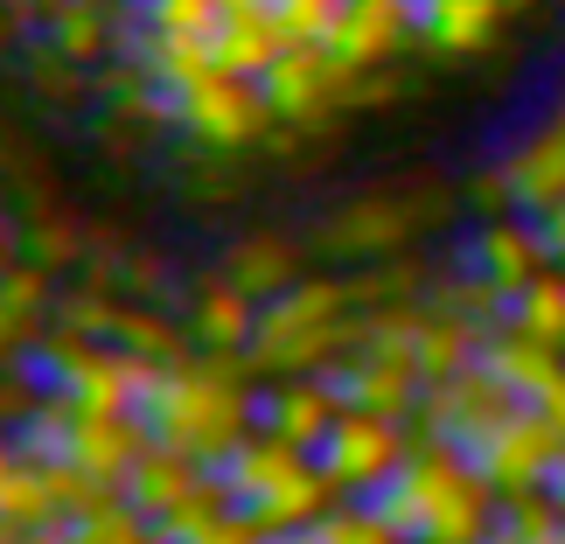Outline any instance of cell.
<instances>
[{
  "instance_id": "6da1fadb",
  "label": "cell",
  "mask_w": 565,
  "mask_h": 544,
  "mask_svg": "<svg viewBox=\"0 0 565 544\" xmlns=\"http://www.w3.org/2000/svg\"><path fill=\"white\" fill-rule=\"evenodd\" d=\"M252 363L245 356H182L154 363L140 391V426L154 447H175L203 468H224L237 447L258 433V398H252Z\"/></svg>"
},
{
  "instance_id": "7a4b0ae2",
  "label": "cell",
  "mask_w": 565,
  "mask_h": 544,
  "mask_svg": "<svg viewBox=\"0 0 565 544\" xmlns=\"http://www.w3.org/2000/svg\"><path fill=\"white\" fill-rule=\"evenodd\" d=\"M405 544H489L503 495L482 482V468L447 440H412L405 468L377 495H363Z\"/></svg>"
},
{
  "instance_id": "3957f363",
  "label": "cell",
  "mask_w": 565,
  "mask_h": 544,
  "mask_svg": "<svg viewBox=\"0 0 565 544\" xmlns=\"http://www.w3.org/2000/svg\"><path fill=\"white\" fill-rule=\"evenodd\" d=\"M356 329V300L350 279H294L287 294L258 300V329H252V377H315L350 350Z\"/></svg>"
},
{
  "instance_id": "277c9868",
  "label": "cell",
  "mask_w": 565,
  "mask_h": 544,
  "mask_svg": "<svg viewBox=\"0 0 565 544\" xmlns=\"http://www.w3.org/2000/svg\"><path fill=\"white\" fill-rule=\"evenodd\" d=\"M216 482H224L231 510H245L266 537H279V531H315L321 516L335 510V495H342L329 474H321L315 454L294 447V440H279V433H252V440L237 447L224 468H216Z\"/></svg>"
},
{
  "instance_id": "5b68a950",
  "label": "cell",
  "mask_w": 565,
  "mask_h": 544,
  "mask_svg": "<svg viewBox=\"0 0 565 544\" xmlns=\"http://www.w3.org/2000/svg\"><path fill=\"white\" fill-rule=\"evenodd\" d=\"M321 377L335 384L342 405L356 412H384V419H419V398H426V377L412 363V342H384V335H356L350 329V350H342Z\"/></svg>"
},
{
  "instance_id": "8992f818",
  "label": "cell",
  "mask_w": 565,
  "mask_h": 544,
  "mask_svg": "<svg viewBox=\"0 0 565 544\" xmlns=\"http://www.w3.org/2000/svg\"><path fill=\"white\" fill-rule=\"evenodd\" d=\"M405 454H412L405 419H384V412L342 405V419L329 426V440L315 447V461H321V474H329L342 495H377L391 474L405 468Z\"/></svg>"
},
{
  "instance_id": "52a82bcc",
  "label": "cell",
  "mask_w": 565,
  "mask_h": 544,
  "mask_svg": "<svg viewBox=\"0 0 565 544\" xmlns=\"http://www.w3.org/2000/svg\"><path fill=\"white\" fill-rule=\"evenodd\" d=\"M558 454H565V433L545 419V412H531V405H516L510 419H495L482 440L468 447V461L482 468V482L503 495H537L552 482V468H558Z\"/></svg>"
},
{
  "instance_id": "ba28073f",
  "label": "cell",
  "mask_w": 565,
  "mask_h": 544,
  "mask_svg": "<svg viewBox=\"0 0 565 544\" xmlns=\"http://www.w3.org/2000/svg\"><path fill=\"white\" fill-rule=\"evenodd\" d=\"M168 105H175L168 126H182L195 147H216V154H237V147L266 140V126H273V105L258 92V77H224L216 71L210 84H195V92L168 98Z\"/></svg>"
},
{
  "instance_id": "9c48e42d",
  "label": "cell",
  "mask_w": 565,
  "mask_h": 544,
  "mask_svg": "<svg viewBox=\"0 0 565 544\" xmlns=\"http://www.w3.org/2000/svg\"><path fill=\"white\" fill-rule=\"evenodd\" d=\"M356 84H363V71H350L342 56H329V42H287V50H279V63L258 77V92H266L273 119L308 126V119L329 113V105L350 98Z\"/></svg>"
},
{
  "instance_id": "30bf717a",
  "label": "cell",
  "mask_w": 565,
  "mask_h": 544,
  "mask_svg": "<svg viewBox=\"0 0 565 544\" xmlns=\"http://www.w3.org/2000/svg\"><path fill=\"white\" fill-rule=\"evenodd\" d=\"M552 266V245H545V231H537V216L531 210H503L495 224L475 231V245H468V273H482L489 287H531L537 273Z\"/></svg>"
},
{
  "instance_id": "8fae6325",
  "label": "cell",
  "mask_w": 565,
  "mask_h": 544,
  "mask_svg": "<svg viewBox=\"0 0 565 544\" xmlns=\"http://www.w3.org/2000/svg\"><path fill=\"white\" fill-rule=\"evenodd\" d=\"M405 35H419V14L398 8V0H342L329 29V56H342L350 71H377Z\"/></svg>"
},
{
  "instance_id": "7c38bea8",
  "label": "cell",
  "mask_w": 565,
  "mask_h": 544,
  "mask_svg": "<svg viewBox=\"0 0 565 544\" xmlns=\"http://www.w3.org/2000/svg\"><path fill=\"white\" fill-rule=\"evenodd\" d=\"M342 419V398H335V384L321 377H279L266 398H258V433H279V440H294V447H321L329 440V426Z\"/></svg>"
},
{
  "instance_id": "4fadbf2b",
  "label": "cell",
  "mask_w": 565,
  "mask_h": 544,
  "mask_svg": "<svg viewBox=\"0 0 565 544\" xmlns=\"http://www.w3.org/2000/svg\"><path fill=\"white\" fill-rule=\"evenodd\" d=\"M503 189H510V210H531V216H545L565 195V98L545 113V126L503 161Z\"/></svg>"
},
{
  "instance_id": "5bb4252c",
  "label": "cell",
  "mask_w": 565,
  "mask_h": 544,
  "mask_svg": "<svg viewBox=\"0 0 565 544\" xmlns=\"http://www.w3.org/2000/svg\"><path fill=\"white\" fill-rule=\"evenodd\" d=\"M210 474H216V468L189 461V454H175V447H147L140 461H134V474L119 482V495L147 516V524H161V516H175L189 495H203Z\"/></svg>"
},
{
  "instance_id": "9a60e30c",
  "label": "cell",
  "mask_w": 565,
  "mask_h": 544,
  "mask_svg": "<svg viewBox=\"0 0 565 544\" xmlns=\"http://www.w3.org/2000/svg\"><path fill=\"white\" fill-rule=\"evenodd\" d=\"M252 329H258V300L237 294L224 273L203 279V287L189 294V342L210 356H245L252 350Z\"/></svg>"
},
{
  "instance_id": "2e32d148",
  "label": "cell",
  "mask_w": 565,
  "mask_h": 544,
  "mask_svg": "<svg viewBox=\"0 0 565 544\" xmlns=\"http://www.w3.org/2000/svg\"><path fill=\"white\" fill-rule=\"evenodd\" d=\"M412 237V210L398 195H363V203H342L321 231V245L342 252V258H384Z\"/></svg>"
},
{
  "instance_id": "e0dca14e",
  "label": "cell",
  "mask_w": 565,
  "mask_h": 544,
  "mask_svg": "<svg viewBox=\"0 0 565 544\" xmlns=\"http://www.w3.org/2000/svg\"><path fill=\"white\" fill-rule=\"evenodd\" d=\"M210 50H216V71H224V77H266L279 63V50H287V29H279L273 0H266V8H224Z\"/></svg>"
},
{
  "instance_id": "ac0fdd59",
  "label": "cell",
  "mask_w": 565,
  "mask_h": 544,
  "mask_svg": "<svg viewBox=\"0 0 565 544\" xmlns=\"http://www.w3.org/2000/svg\"><path fill=\"white\" fill-rule=\"evenodd\" d=\"M134 63H140V77L154 84V92H168V98H182V92H195V84L216 77L210 35H168V29H147V21H140Z\"/></svg>"
},
{
  "instance_id": "d6986e66",
  "label": "cell",
  "mask_w": 565,
  "mask_h": 544,
  "mask_svg": "<svg viewBox=\"0 0 565 544\" xmlns=\"http://www.w3.org/2000/svg\"><path fill=\"white\" fill-rule=\"evenodd\" d=\"M224 279L237 294H252V300H273V294H287L300 279V252L279 231H252V237H237L224 252Z\"/></svg>"
},
{
  "instance_id": "ffe728a7",
  "label": "cell",
  "mask_w": 565,
  "mask_h": 544,
  "mask_svg": "<svg viewBox=\"0 0 565 544\" xmlns=\"http://www.w3.org/2000/svg\"><path fill=\"white\" fill-rule=\"evenodd\" d=\"M50 300L56 294H50V266H42V258L0 273V363H8L21 342H35V321H42Z\"/></svg>"
},
{
  "instance_id": "44dd1931",
  "label": "cell",
  "mask_w": 565,
  "mask_h": 544,
  "mask_svg": "<svg viewBox=\"0 0 565 544\" xmlns=\"http://www.w3.org/2000/svg\"><path fill=\"white\" fill-rule=\"evenodd\" d=\"M495 21H503V0H426L419 35L433 50H447V56H468V50H482L495 35Z\"/></svg>"
},
{
  "instance_id": "7402d4cb",
  "label": "cell",
  "mask_w": 565,
  "mask_h": 544,
  "mask_svg": "<svg viewBox=\"0 0 565 544\" xmlns=\"http://www.w3.org/2000/svg\"><path fill=\"white\" fill-rule=\"evenodd\" d=\"M503 329H516L524 342H545V350H565V266H545L531 287L510 294Z\"/></svg>"
},
{
  "instance_id": "603a6c76",
  "label": "cell",
  "mask_w": 565,
  "mask_h": 544,
  "mask_svg": "<svg viewBox=\"0 0 565 544\" xmlns=\"http://www.w3.org/2000/svg\"><path fill=\"white\" fill-rule=\"evenodd\" d=\"M50 35H56L63 63H98L105 50H113V21H105L98 0H56V8H50Z\"/></svg>"
},
{
  "instance_id": "cb8c5ba5",
  "label": "cell",
  "mask_w": 565,
  "mask_h": 544,
  "mask_svg": "<svg viewBox=\"0 0 565 544\" xmlns=\"http://www.w3.org/2000/svg\"><path fill=\"white\" fill-rule=\"evenodd\" d=\"M63 537L71 544H154V524L126 503V495H113V503H98V510H84L63 524Z\"/></svg>"
},
{
  "instance_id": "d4e9b609",
  "label": "cell",
  "mask_w": 565,
  "mask_h": 544,
  "mask_svg": "<svg viewBox=\"0 0 565 544\" xmlns=\"http://www.w3.org/2000/svg\"><path fill=\"white\" fill-rule=\"evenodd\" d=\"M113 342H119V350H134V356H147V363H182V350H189V335L175 329V321L140 314V308H119Z\"/></svg>"
},
{
  "instance_id": "484cf974",
  "label": "cell",
  "mask_w": 565,
  "mask_h": 544,
  "mask_svg": "<svg viewBox=\"0 0 565 544\" xmlns=\"http://www.w3.org/2000/svg\"><path fill=\"white\" fill-rule=\"evenodd\" d=\"M315 544H405V537L391 531L371 503H335V510L315 524Z\"/></svg>"
},
{
  "instance_id": "4316f807",
  "label": "cell",
  "mask_w": 565,
  "mask_h": 544,
  "mask_svg": "<svg viewBox=\"0 0 565 544\" xmlns=\"http://www.w3.org/2000/svg\"><path fill=\"white\" fill-rule=\"evenodd\" d=\"M140 21L147 29H168V35H216L224 0H140Z\"/></svg>"
},
{
  "instance_id": "83f0119b",
  "label": "cell",
  "mask_w": 565,
  "mask_h": 544,
  "mask_svg": "<svg viewBox=\"0 0 565 544\" xmlns=\"http://www.w3.org/2000/svg\"><path fill=\"white\" fill-rule=\"evenodd\" d=\"M335 8H342V0H273V14H279V29H287V42H329Z\"/></svg>"
},
{
  "instance_id": "f1b7e54d",
  "label": "cell",
  "mask_w": 565,
  "mask_h": 544,
  "mask_svg": "<svg viewBox=\"0 0 565 544\" xmlns=\"http://www.w3.org/2000/svg\"><path fill=\"white\" fill-rule=\"evenodd\" d=\"M537 231H545V245H552V266H565V195L537 216Z\"/></svg>"
},
{
  "instance_id": "f546056e",
  "label": "cell",
  "mask_w": 565,
  "mask_h": 544,
  "mask_svg": "<svg viewBox=\"0 0 565 544\" xmlns=\"http://www.w3.org/2000/svg\"><path fill=\"white\" fill-rule=\"evenodd\" d=\"M8 544H71V537H63V524H50V531H8Z\"/></svg>"
},
{
  "instance_id": "4dcf8cb0",
  "label": "cell",
  "mask_w": 565,
  "mask_h": 544,
  "mask_svg": "<svg viewBox=\"0 0 565 544\" xmlns=\"http://www.w3.org/2000/svg\"><path fill=\"white\" fill-rule=\"evenodd\" d=\"M545 495H552V503L565 510V454H558V468H552V482H545Z\"/></svg>"
},
{
  "instance_id": "1f68e13d",
  "label": "cell",
  "mask_w": 565,
  "mask_h": 544,
  "mask_svg": "<svg viewBox=\"0 0 565 544\" xmlns=\"http://www.w3.org/2000/svg\"><path fill=\"white\" fill-rule=\"evenodd\" d=\"M14 266V258H8V216H0V273H8Z\"/></svg>"
},
{
  "instance_id": "d6a6232c",
  "label": "cell",
  "mask_w": 565,
  "mask_h": 544,
  "mask_svg": "<svg viewBox=\"0 0 565 544\" xmlns=\"http://www.w3.org/2000/svg\"><path fill=\"white\" fill-rule=\"evenodd\" d=\"M224 8H266V0H224Z\"/></svg>"
},
{
  "instance_id": "836d02e7",
  "label": "cell",
  "mask_w": 565,
  "mask_h": 544,
  "mask_svg": "<svg viewBox=\"0 0 565 544\" xmlns=\"http://www.w3.org/2000/svg\"><path fill=\"white\" fill-rule=\"evenodd\" d=\"M398 8H412V14H419V8H426V0H398Z\"/></svg>"
}]
</instances>
